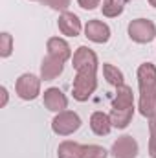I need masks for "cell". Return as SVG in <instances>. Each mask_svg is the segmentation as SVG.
<instances>
[{"label":"cell","instance_id":"obj_21","mask_svg":"<svg viewBox=\"0 0 156 158\" xmlns=\"http://www.w3.org/2000/svg\"><path fill=\"white\" fill-rule=\"evenodd\" d=\"M48 7H51L53 11H61V13H64L66 9H68V6L72 4V0H42Z\"/></svg>","mask_w":156,"mask_h":158},{"label":"cell","instance_id":"obj_10","mask_svg":"<svg viewBox=\"0 0 156 158\" xmlns=\"http://www.w3.org/2000/svg\"><path fill=\"white\" fill-rule=\"evenodd\" d=\"M64 70V63L53 55H48L42 59V64H40V79L44 81H53L55 77H59Z\"/></svg>","mask_w":156,"mask_h":158},{"label":"cell","instance_id":"obj_12","mask_svg":"<svg viewBox=\"0 0 156 158\" xmlns=\"http://www.w3.org/2000/svg\"><path fill=\"white\" fill-rule=\"evenodd\" d=\"M90 129L94 134L97 136H107L110 131H112V121L110 116L101 112V110H96L92 116H90Z\"/></svg>","mask_w":156,"mask_h":158},{"label":"cell","instance_id":"obj_8","mask_svg":"<svg viewBox=\"0 0 156 158\" xmlns=\"http://www.w3.org/2000/svg\"><path fill=\"white\" fill-rule=\"evenodd\" d=\"M42 99H44V107H46L48 110L55 112V114L68 109V98H66L64 92H63L61 88H57V86H50L48 90H44Z\"/></svg>","mask_w":156,"mask_h":158},{"label":"cell","instance_id":"obj_2","mask_svg":"<svg viewBox=\"0 0 156 158\" xmlns=\"http://www.w3.org/2000/svg\"><path fill=\"white\" fill-rule=\"evenodd\" d=\"M138 86H140V114L145 118L156 116V66L153 63H142L138 66Z\"/></svg>","mask_w":156,"mask_h":158},{"label":"cell","instance_id":"obj_6","mask_svg":"<svg viewBox=\"0 0 156 158\" xmlns=\"http://www.w3.org/2000/svg\"><path fill=\"white\" fill-rule=\"evenodd\" d=\"M84 37L92 42H96V44H105L110 39V28L103 20L92 19L84 24Z\"/></svg>","mask_w":156,"mask_h":158},{"label":"cell","instance_id":"obj_4","mask_svg":"<svg viewBox=\"0 0 156 158\" xmlns=\"http://www.w3.org/2000/svg\"><path fill=\"white\" fill-rule=\"evenodd\" d=\"M81 127V118L74 110H63L57 112L55 118L51 119V131L59 136H70Z\"/></svg>","mask_w":156,"mask_h":158},{"label":"cell","instance_id":"obj_5","mask_svg":"<svg viewBox=\"0 0 156 158\" xmlns=\"http://www.w3.org/2000/svg\"><path fill=\"white\" fill-rule=\"evenodd\" d=\"M40 81L42 79L33 74H22L15 83V92L24 101H33L40 94Z\"/></svg>","mask_w":156,"mask_h":158},{"label":"cell","instance_id":"obj_16","mask_svg":"<svg viewBox=\"0 0 156 158\" xmlns=\"http://www.w3.org/2000/svg\"><path fill=\"white\" fill-rule=\"evenodd\" d=\"M103 77L107 79V83L109 85H112V86H119V85H125V77H123V72L114 66V64H110V63H105L103 64Z\"/></svg>","mask_w":156,"mask_h":158},{"label":"cell","instance_id":"obj_1","mask_svg":"<svg viewBox=\"0 0 156 158\" xmlns=\"http://www.w3.org/2000/svg\"><path fill=\"white\" fill-rule=\"evenodd\" d=\"M72 66L76 68V77L72 83V94L74 99L79 103H84L92 98V94L97 88V55L88 46H79L72 55Z\"/></svg>","mask_w":156,"mask_h":158},{"label":"cell","instance_id":"obj_3","mask_svg":"<svg viewBox=\"0 0 156 158\" xmlns=\"http://www.w3.org/2000/svg\"><path fill=\"white\" fill-rule=\"evenodd\" d=\"M129 37L138 44H147L156 39V26L149 19H134L129 22Z\"/></svg>","mask_w":156,"mask_h":158},{"label":"cell","instance_id":"obj_7","mask_svg":"<svg viewBox=\"0 0 156 158\" xmlns=\"http://www.w3.org/2000/svg\"><path fill=\"white\" fill-rule=\"evenodd\" d=\"M138 151H140L138 142L132 136L125 134V136H119L116 142L112 143V151L110 153H112L114 158H136L138 156Z\"/></svg>","mask_w":156,"mask_h":158},{"label":"cell","instance_id":"obj_24","mask_svg":"<svg viewBox=\"0 0 156 158\" xmlns=\"http://www.w3.org/2000/svg\"><path fill=\"white\" fill-rule=\"evenodd\" d=\"M149 4H151L153 7H156V0H149Z\"/></svg>","mask_w":156,"mask_h":158},{"label":"cell","instance_id":"obj_25","mask_svg":"<svg viewBox=\"0 0 156 158\" xmlns=\"http://www.w3.org/2000/svg\"><path fill=\"white\" fill-rule=\"evenodd\" d=\"M31 2H40V0H31Z\"/></svg>","mask_w":156,"mask_h":158},{"label":"cell","instance_id":"obj_14","mask_svg":"<svg viewBox=\"0 0 156 158\" xmlns=\"http://www.w3.org/2000/svg\"><path fill=\"white\" fill-rule=\"evenodd\" d=\"M109 116H110V121H112V127L127 129L129 123L132 121V116H134V107H130V109H112Z\"/></svg>","mask_w":156,"mask_h":158},{"label":"cell","instance_id":"obj_15","mask_svg":"<svg viewBox=\"0 0 156 158\" xmlns=\"http://www.w3.org/2000/svg\"><path fill=\"white\" fill-rule=\"evenodd\" d=\"M57 156L59 158H83V145L72 140H64L57 147Z\"/></svg>","mask_w":156,"mask_h":158},{"label":"cell","instance_id":"obj_9","mask_svg":"<svg viewBox=\"0 0 156 158\" xmlns=\"http://www.w3.org/2000/svg\"><path fill=\"white\" fill-rule=\"evenodd\" d=\"M57 26H59V31L66 37H77L83 30L81 26V20L76 13L72 11H64L59 15V20H57Z\"/></svg>","mask_w":156,"mask_h":158},{"label":"cell","instance_id":"obj_22","mask_svg":"<svg viewBox=\"0 0 156 158\" xmlns=\"http://www.w3.org/2000/svg\"><path fill=\"white\" fill-rule=\"evenodd\" d=\"M99 2H101V0H77L79 7H83V9H88V11L96 9V7L99 6Z\"/></svg>","mask_w":156,"mask_h":158},{"label":"cell","instance_id":"obj_19","mask_svg":"<svg viewBox=\"0 0 156 158\" xmlns=\"http://www.w3.org/2000/svg\"><path fill=\"white\" fill-rule=\"evenodd\" d=\"M11 52H13V37L7 31H4L0 33V57L6 59L11 55Z\"/></svg>","mask_w":156,"mask_h":158},{"label":"cell","instance_id":"obj_11","mask_svg":"<svg viewBox=\"0 0 156 158\" xmlns=\"http://www.w3.org/2000/svg\"><path fill=\"white\" fill-rule=\"evenodd\" d=\"M46 50H48V55H53L57 59H61L63 63H66L68 59H72V48L70 44L61 37H51L46 42Z\"/></svg>","mask_w":156,"mask_h":158},{"label":"cell","instance_id":"obj_13","mask_svg":"<svg viewBox=\"0 0 156 158\" xmlns=\"http://www.w3.org/2000/svg\"><path fill=\"white\" fill-rule=\"evenodd\" d=\"M130 107H134L132 88L129 85L116 86V96L112 99V109H130Z\"/></svg>","mask_w":156,"mask_h":158},{"label":"cell","instance_id":"obj_17","mask_svg":"<svg viewBox=\"0 0 156 158\" xmlns=\"http://www.w3.org/2000/svg\"><path fill=\"white\" fill-rule=\"evenodd\" d=\"M125 6H127V0H103L101 11H103L105 17L114 19V17H119L123 13Z\"/></svg>","mask_w":156,"mask_h":158},{"label":"cell","instance_id":"obj_18","mask_svg":"<svg viewBox=\"0 0 156 158\" xmlns=\"http://www.w3.org/2000/svg\"><path fill=\"white\" fill-rule=\"evenodd\" d=\"M109 156V151L101 145H83V158H107Z\"/></svg>","mask_w":156,"mask_h":158},{"label":"cell","instance_id":"obj_20","mask_svg":"<svg viewBox=\"0 0 156 158\" xmlns=\"http://www.w3.org/2000/svg\"><path fill=\"white\" fill-rule=\"evenodd\" d=\"M149 132H151V138H149V156L156 158V116L149 118Z\"/></svg>","mask_w":156,"mask_h":158},{"label":"cell","instance_id":"obj_23","mask_svg":"<svg viewBox=\"0 0 156 158\" xmlns=\"http://www.w3.org/2000/svg\"><path fill=\"white\" fill-rule=\"evenodd\" d=\"M0 92H2V107H4V105L7 103V90H6V86H2Z\"/></svg>","mask_w":156,"mask_h":158}]
</instances>
